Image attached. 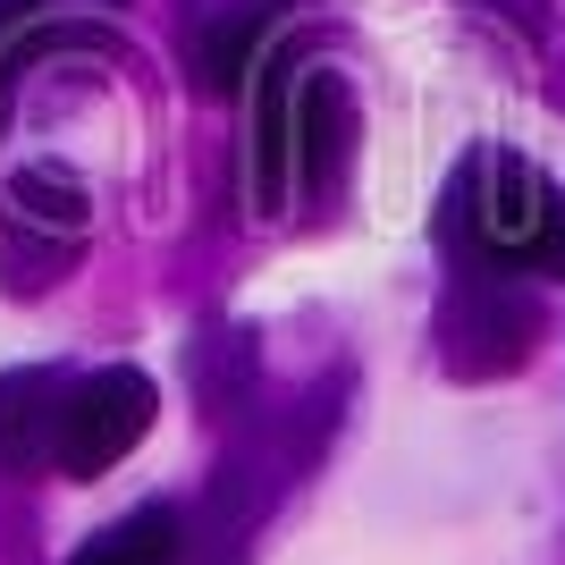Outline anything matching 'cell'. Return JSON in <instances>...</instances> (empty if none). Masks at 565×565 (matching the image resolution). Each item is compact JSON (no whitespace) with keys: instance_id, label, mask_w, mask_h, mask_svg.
Here are the masks:
<instances>
[{"instance_id":"obj_10","label":"cell","mask_w":565,"mask_h":565,"mask_svg":"<svg viewBox=\"0 0 565 565\" xmlns=\"http://www.w3.org/2000/svg\"><path fill=\"white\" fill-rule=\"evenodd\" d=\"M194 388H203V414H236L245 388H254V338L203 330V347H194Z\"/></svg>"},{"instance_id":"obj_8","label":"cell","mask_w":565,"mask_h":565,"mask_svg":"<svg viewBox=\"0 0 565 565\" xmlns=\"http://www.w3.org/2000/svg\"><path fill=\"white\" fill-rule=\"evenodd\" d=\"M186 541H194V523L169 498H152L136 515H118L110 532H94L68 565H186Z\"/></svg>"},{"instance_id":"obj_13","label":"cell","mask_w":565,"mask_h":565,"mask_svg":"<svg viewBox=\"0 0 565 565\" xmlns=\"http://www.w3.org/2000/svg\"><path fill=\"white\" fill-rule=\"evenodd\" d=\"M34 18V0H0V43H9V25H25Z\"/></svg>"},{"instance_id":"obj_7","label":"cell","mask_w":565,"mask_h":565,"mask_svg":"<svg viewBox=\"0 0 565 565\" xmlns=\"http://www.w3.org/2000/svg\"><path fill=\"white\" fill-rule=\"evenodd\" d=\"M60 397H68L60 372H9L0 380V465L9 472H43L51 439H60Z\"/></svg>"},{"instance_id":"obj_3","label":"cell","mask_w":565,"mask_h":565,"mask_svg":"<svg viewBox=\"0 0 565 565\" xmlns=\"http://www.w3.org/2000/svg\"><path fill=\"white\" fill-rule=\"evenodd\" d=\"M152 414H161V388H152V372H136V363H110V372L68 380L51 465L68 472V481H102L118 456H136V439L152 430Z\"/></svg>"},{"instance_id":"obj_1","label":"cell","mask_w":565,"mask_h":565,"mask_svg":"<svg viewBox=\"0 0 565 565\" xmlns=\"http://www.w3.org/2000/svg\"><path fill=\"white\" fill-rule=\"evenodd\" d=\"M439 245H456V270H515V279H565V194L557 178L481 143L456 169L448 203H439Z\"/></svg>"},{"instance_id":"obj_5","label":"cell","mask_w":565,"mask_h":565,"mask_svg":"<svg viewBox=\"0 0 565 565\" xmlns=\"http://www.w3.org/2000/svg\"><path fill=\"white\" fill-rule=\"evenodd\" d=\"M287 0H186V76L194 94L236 102L262 68V34L279 25Z\"/></svg>"},{"instance_id":"obj_2","label":"cell","mask_w":565,"mask_h":565,"mask_svg":"<svg viewBox=\"0 0 565 565\" xmlns=\"http://www.w3.org/2000/svg\"><path fill=\"white\" fill-rule=\"evenodd\" d=\"M541 347V296L515 270H456L439 296V363L448 380H507Z\"/></svg>"},{"instance_id":"obj_12","label":"cell","mask_w":565,"mask_h":565,"mask_svg":"<svg viewBox=\"0 0 565 565\" xmlns=\"http://www.w3.org/2000/svg\"><path fill=\"white\" fill-rule=\"evenodd\" d=\"M481 9H498V18L523 25V34H548V0H481Z\"/></svg>"},{"instance_id":"obj_4","label":"cell","mask_w":565,"mask_h":565,"mask_svg":"<svg viewBox=\"0 0 565 565\" xmlns=\"http://www.w3.org/2000/svg\"><path fill=\"white\" fill-rule=\"evenodd\" d=\"M312 51H279V60H262L254 68V94H245V203L262 220L287 212V194H296V169H287V136H296V85H305Z\"/></svg>"},{"instance_id":"obj_11","label":"cell","mask_w":565,"mask_h":565,"mask_svg":"<svg viewBox=\"0 0 565 565\" xmlns=\"http://www.w3.org/2000/svg\"><path fill=\"white\" fill-rule=\"evenodd\" d=\"M9 296H34V287H60L76 262V236H51V228H9Z\"/></svg>"},{"instance_id":"obj_6","label":"cell","mask_w":565,"mask_h":565,"mask_svg":"<svg viewBox=\"0 0 565 565\" xmlns=\"http://www.w3.org/2000/svg\"><path fill=\"white\" fill-rule=\"evenodd\" d=\"M354 152V102L330 68H305L296 85V136H287V169H296V186L305 194H330L338 169Z\"/></svg>"},{"instance_id":"obj_9","label":"cell","mask_w":565,"mask_h":565,"mask_svg":"<svg viewBox=\"0 0 565 565\" xmlns=\"http://www.w3.org/2000/svg\"><path fill=\"white\" fill-rule=\"evenodd\" d=\"M85 178L76 169H18L9 178V194H0V212H9V228H51V236H76L85 228Z\"/></svg>"}]
</instances>
